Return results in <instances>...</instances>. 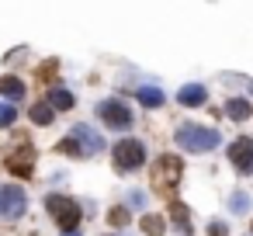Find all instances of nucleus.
<instances>
[{"mask_svg":"<svg viewBox=\"0 0 253 236\" xmlns=\"http://www.w3.org/2000/svg\"><path fill=\"white\" fill-rule=\"evenodd\" d=\"M180 177H184V163H180V156H173V153H163V156L153 163V170H149L153 191L163 194V198H170V201H173V194H177Z\"/></svg>","mask_w":253,"mask_h":236,"instance_id":"1","label":"nucleus"},{"mask_svg":"<svg viewBox=\"0 0 253 236\" xmlns=\"http://www.w3.org/2000/svg\"><path fill=\"white\" fill-rule=\"evenodd\" d=\"M177 146L180 149H187V153H208V149H215L218 142H222V136L215 132V129H208V125H191V122H184V125H177Z\"/></svg>","mask_w":253,"mask_h":236,"instance_id":"2","label":"nucleus"},{"mask_svg":"<svg viewBox=\"0 0 253 236\" xmlns=\"http://www.w3.org/2000/svg\"><path fill=\"white\" fill-rule=\"evenodd\" d=\"M45 208H49V215L56 219V226L63 233H77V226H80V205L70 194H49Z\"/></svg>","mask_w":253,"mask_h":236,"instance_id":"3","label":"nucleus"},{"mask_svg":"<svg viewBox=\"0 0 253 236\" xmlns=\"http://www.w3.org/2000/svg\"><path fill=\"white\" fill-rule=\"evenodd\" d=\"M97 115H101V122H104L108 129H118V132L132 129V108H128L125 101H118V97L101 101V104H97Z\"/></svg>","mask_w":253,"mask_h":236,"instance_id":"4","label":"nucleus"},{"mask_svg":"<svg viewBox=\"0 0 253 236\" xmlns=\"http://www.w3.org/2000/svg\"><path fill=\"white\" fill-rule=\"evenodd\" d=\"M4 167H7L14 177H32V174H35V146L21 139V142L4 156Z\"/></svg>","mask_w":253,"mask_h":236,"instance_id":"5","label":"nucleus"},{"mask_svg":"<svg viewBox=\"0 0 253 236\" xmlns=\"http://www.w3.org/2000/svg\"><path fill=\"white\" fill-rule=\"evenodd\" d=\"M28 212V194L18 184H0V219H21Z\"/></svg>","mask_w":253,"mask_h":236,"instance_id":"6","label":"nucleus"},{"mask_svg":"<svg viewBox=\"0 0 253 236\" xmlns=\"http://www.w3.org/2000/svg\"><path fill=\"white\" fill-rule=\"evenodd\" d=\"M115 163H118L122 174L139 170V167L146 163V146H142L139 139H122V142L115 146Z\"/></svg>","mask_w":253,"mask_h":236,"instance_id":"7","label":"nucleus"},{"mask_svg":"<svg viewBox=\"0 0 253 236\" xmlns=\"http://www.w3.org/2000/svg\"><path fill=\"white\" fill-rule=\"evenodd\" d=\"M70 136L77 139L80 156H97V153L104 149V139L97 136V129H94V125H73V129H70Z\"/></svg>","mask_w":253,"mask_h":236,"instance_id":"8","label":"nucleus"},{"mask_svg":"<svg viewBox=\"0 0 253 236\" xmlns=\"http://www.w3.org/2000/svg\"><path fill=\"white\" fill-rule=\"evenodd\" d=\"M229 163L239 170V174H253V142L250 139H236L229 146Z\"/></svg>","mask_w":253,"mask_h":236,"instance_id":"9","label":"nucleus"},{"mask_svg":"<svg viewBox=\"0 0 253 236\" xmlns=\"http://www.w3.org/2000/svg\"><path fill=\"white\" fill-rule=\"evenodd\" d=\"M205 97H208V91H205L201 84H187V87L177 91V101H180L184 108H198V104H205Z\"/></svg>","mask_w":253,"mask_h":236,"instance_id":"10","label":"nucleus"},{"mask_svg":"<svg viewBox=\"0 0 253 236\" xmlns=\"http://www.w3.org/2000/svg\"><path fill=\"white\" fill-rule=\"evenodd\" d=\"M222 111H225L232 122H246L253 108H250V101H246V97H232V101H225V108H222Z\"/></svg>","mask_w":253,"mask_h":236,"instance_id":"11","label":"nucleus"},{"mask_svg":"<svg viewBox=\"0 0 253 236\" xmlns=\"http://www.w3.org/2000/svg\"><path fill=\"white\" fill-rule=\"evenodd\" d=\"M170 219H173V226H177L180 233H191V222H187V219H191V208H187L184 201H177V198L170 201Z\"/></svg>","mask_w":253,"mask_h":236,"instance_id":"12","label":"nucleus"},{"mask_svg":"<svg viewBox=\"0 0 253 236\" xmlns=\"http://www.w3.org/2000/svg\"><path fill=\"white\" fill-rule=\"evenodd\" d=\"M0 94H4L7 101H21V97H25V80H18V77H0Z\"/></svg>","mask_w":253,"mask_h":236,"instance_id":"13","label":"nucleus"},{"mask_svg":"<svg viewBox=\"0 0 253 236\" xmlns=\"http://www.w3.org/2000/svg\"><path fill=\"white\" fill-rule=\"evenodd\" d=\"M28 115H32V122H35V125H49V122L56 118V111H52V104H49V101H35V104L28 108Z\"/></svg>","mask_w":253,"mask_h":236,"instance_id":"14","label":"nucleus"},{"mask_svg":"<svg viewBox=\"0 0 253 236\" xmlns=\"http://www.w3.org/2000/svg\"><path fill=\"white\" fill-rule=\"evenodd\" d=\"M167 101V94L160 91V87H139V104H146V108H160Z\"/></svg>","mask_w":253,"mask_h":236,"instance_id":"15","label":"nucleus"},{"mask_svg":"<svg viewBox=\"0 0 253 236\" xmlns=\"http://www.w3.org/2000/svg\"><path fill=\"white\" fill-rule=\"evenodd\" d=\"M142 233H146V236H163V233H167V219H163V215H153V212L142 215Z\"/></svg>","mask_w":253,"mask_h":236,"instance_id":"16","label":"nucleus"},{"mask_svg":"<svg viewBox=\"0 0 253 236\" xmlns=\"http://www.w3.org/2000/svg\"><path fill=\"white\" fill-rule=\"evenodd\" d=\"M49 104H52V111H70V108H73V94H70L66 87H56L52 97H49Z\"/></svg>","mask_w":253,"mask_h":236,"instance_id":"17","label":"nucleus"},{"mask_svg":"<svg viewBox=\"0 0 253 236\" xmlns=\"http://www.w3.org/2000/svg\"><path fill=\"white\" fill-rule=\"evenodd\" d=\"M229 208H232L236 215H246V212H250V194H246V191H232V194H229Z\"/></svg>","mask_w":253,"mask_h":236,"instance_id":"18","label":"nucleus"},{"mask_svg":"<svg viewBox=\"0 0 253 236\" xmlns=\"http://www.w3.org/2000/svg\"><path fill=\"white\" fill-rule=\"evenodd\" d=\"M108 222H111V226H118V229H122V226H128V208H125V205H115V208L108 212Z\"/></svg>","mask_w":253,"mask_h":236,"instance_id":"19","label":"nucleus"},{"mask_svg":"<svg viewBox=\"0 0 253 236\" xmlns=\"http://www.w3.org/2000/svg\"><path fill=\"white\" fill-rule=\"evenodd\" d=\"M14 118H18V108L7 104V101H0V129H4V125H14Z\"/></svg>","mask_w":253,"mask_h":236,"instance_id":"20","label":"nucleus"},{"mask_svg":"<svg viewBox=\"0 0 253 236\" xmlns=\"http://www.w3.org/2000/svg\"><path fill=\"white\" fill-rule=\"evenodd\" d=\"M56 70H59V63H56V59H45V63L39 66V80H45V84H49V80L56 77Z\"/></svg>","mask_w":253,"mask_h":236,"instance_id":"21","label":"nucleus"},{"mask_svg":"<svg viewBox=\"0 0 253 236\" xmlns=\"http://www.w3.org/2000/svg\"><path fill=\"white\" fill-rule=\"evenodd\" d=\"M56 149H59V153H66V156H80V146H77V139H73V136H66ZM80 160H84V156H80Z\"/></svg>","mask_w":253,"mask_h":236,"instance_id":"22","label":"nucleus"},{"mask_svg":"<svg viewBox=\"0 0 253 236\" xmlns=\"http://www.w3.org/2000/svg\"><path fill=\"white\" fill-rule=\"evenodd\" d=\"M128 205H132V208H146V205H149V198L135 188V191H128Z\"/></svg>","mask_w":253,"mask_h":236,"instance_id":"23","label":"nucleus"},{"mask_svg":"<svg viewBox=\"0 0 253 236\" xmlns=\"http://www.w3.org/2000/svg\"><path fill=\"white\" fill-rule=\"evenodd\" d=\"M208 236H229V226L225 222H208Z\"/></svg>","mask_w":253,"mask_h":236,"instance_id":"24","label":"nucleus"},{"mask_svg":"<svg viewBox=\"0 0 253 236\" xmlns=\"http://www.w3.org/2000/svg\"><path fill=\"white\" fill-rule=\"evenodd\" d=\"M63 236H80V233H63Z\"/></svg>","mask_w":253,"mask_h":236,"instance_id":"25","label":"nucleus"},{"mask_svg":"<svg viewBox=\"0 0 253 236\" xmlns=\"http://www.w3.org/2000/svg\"><path fill=\"white\" fill-rule=\"evenodd\" d=\"M250 91H253V80H250Z\"/></svg>","mask_w":253,"mask_h":236,"instance_id":"26","label":"nucleus"},{"mask_svg":"<svg viewBox=\"0 0 253 236\" xmlns=\"http://www.w3.org/2000/svg\"><path fill=\"white\" fill-rule=\"evenodd\" d=\"M250 233H253V226H250Z\"/></svg>","mask_w":253,"mask_h":236,"instance_id":"27","label":"nucleus"}]
</instances>
